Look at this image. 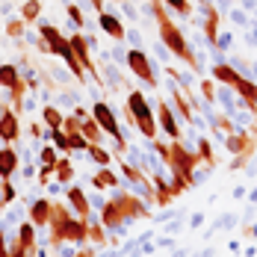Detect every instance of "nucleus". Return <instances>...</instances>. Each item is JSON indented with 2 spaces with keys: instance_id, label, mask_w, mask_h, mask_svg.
Segmentation results:
<instances>
[{
  "instance_id": "nucleus-1",
  "label": "nucleus",
  "mask_w": 257,
  "mask_h": 257,
  "mask_svg": "<svg viewBox=\"0 0 257 257\" xmlns=\"http://www.w3.org/2000/svg\"><path fill=\"white\" fill-rule=\"evenodd\" d=\"M145 12H151L157 18V33H160V42H163V48L172 53V56H178L183 59L186 65H189V71H201V65H198V56L192 51V45L186 42V36H183V30H180L169 15H166V9H163V3L160 0H151L148 6H145Z\"/></svg>"
},
{
  "instance_id": "nucleus-2",
  "label": "nucleus",
  "mask_w": 257,
  "mask_h": 257,
  "mask_svg": "<svg viewBox=\"0 0 257 257\" xmlns=\"http://www.w3.org/2000/svg\"><path fill=\"white\" fill-rule=\"evenodd\" d=\"M51 245L56 242H71L74 248L86 245V219L71 216V210H65L62 204H53V219H51Z\"/></svg>"
},
{
  "instance_id": "nucleus-3",
  "label": "nucleus",
  "mask_w": 257,
  "mask_h": 257,
  "mask_svg": "<svg viewBox=\"0 0 257 257\" xmlns=\"http://www.w3.org/2000/svg\"><path fill=\"white\" fill-rule=\"evenodd\" d=\"M124 106H127V115H130V121L136 124V130L145 139H157V112H154V106H151V101L139 89H130Z\"/></svg>"
},
{
  "instance_id": "nucleus-4",
  "label": "nucleus",
  "mask_w": 257,
  "mask_h": 257,
  "mask_svg": "<svg viewBox=\"0 0 257 257\" xmlns=\"http://www.w3.org/2000/svg\"><path fill=\"white\" fill-rule=\"evenodd\" d=\"M89 115H92V118L98 121V127L115 142V154H124V151H127V142H124V130H121L118 118H115V109L106 101H95L92 109H89Z\"/></svg>"
},
{
  "instance_id": "nucleus-5",
  "label": "nucleus",
  "mask_w": 257,
  "mask_h": 257,
  "mask_svg": "<svg viewBox=\"0 0 257 257\" xmlns=\"http://www.w3.org/2000/svg\"><path fill=\"white\" fill-rule=\"evenodd\" d=\"M124 65L130 68L133 77H139L145 86L157 89V65L148 59V53L142 51V48H130L127 56H124Z\"/></svg>"
},
{
  "instance_id": "nucleus-6",
  "label": "nucleus",
  "mask_w": 257,
  "mask_h": 257,
  "mask_svg": "<svg viewBox=\"0 0 257 257\" xmlns=\"http://www.w3.org/2000/svg\"><path fill=\"white\" fill-rule=\"evenodd\" d=\"M68 39V45H71V51L77 53V59H80V65H83V71H89L92 77H95V83L101 86V77H98V68H95V62H92V48H89V42H86V36L83 33H71V36H65Z\"/></svg>"
},
{
  "instance_id": "nucleus-7",
  "label": "nucleus",
  "mask_w": 257,
  "mask_h": 257,
  "mask_svg": "<svg viewBox=\"0 0 257 257\" xmlns=\"http://www.w3.org/2000/svg\"><path fill=\"white\" fill-rule=\"evenodd\" d=\"M48 53H53V56H59L65 65H68V74L77 80V83H86V71H83V65H80L77 53L71 51V45H68V39H62V42H56V45H51L48 48Z\"/></svg>"
},
{
  "instance_id": "nucleus-8",
  "label": "nucleus",
  "mask_w": 257,
  "mask_h": 257,
  "mask_svg": "<svg viewBox=\"0 0 257 257\" xmlns=\"http://www.w3.org/2000/svg\"><path fill=\"white\" fill-rule=\"evenodd\" d=\"M21 139V118L12 106L0 109V145H15Z\"/></svg>"
},
{
  "instance_id": "nucleus-9",
  "label": "nucleus",
  "mask_w": 257,
  "mask_h": 257,
  "mask_svg": "<svg viewBox=\"0 0 257 257\" xmlns=\"http://www.w3.org/2000/svg\"><path fill=\"white\" fill-rule=\"evenodd\" d=\"M157 130H163L172 142H180V124H178V112L175 106L166 101L157 103Z\"/></svg>"
},
{
  "instance_id": "nucleus-10",
  "label": "nucleus",
  "mask_w": 257,
  "mask_h": 257,
  "mask_svg": "<svg viewBox=\"0 0 257 257\" xmlns=\"http://www.w3.org/2000/svg\"><path fill=\"white\" fill-rule=\"evenodd\" d=\"M98 27H101L112 42H118V45L127 39V30L121 24V15H115V12H106V9H103L101 15H98Z\"/></svg>"
},
{
  "instance_id": "nucleus-11",
  "label": "nucleus",
  "mask_w": 257,
  "mask_h": 257,
  "mask_svg": "<svg viewBox=\"0 0 257 257\" xmlns=\"http://www.w3.org/2000/svg\"><path fill=\"white\" fill-rule=\"evenodd\" d=\"M65 201L74 210L77 219H89V216H92V204H89V195L83 192V186H74V183H71V186L65 189Z\"/></svg>"
},
{
  "instance_id": "nucleus-12",
  "label": "nucleus",
  "mask_w": 257,
  "mask_h": 257,
  "mask_svg": "<svg viewBox=\"0 0 257 257\" xmlns=\"http://www.w3.org/2000/svg\"><path fill=\"white\" fill-rule=\"evenodd\" d=\"M51 219H53V201L51 198H36V201H30V222L36 225V231L48 228Z\"/></svg>"
},
{
  "instance_id": "nucleus-13",
  "label": "nucleus",
  "mask_w": 257,
  "mask_h": 257,
  "mask_svg": "<svg viewBox=\"0 0 257 257\" xmlns=\"http://www.w3.org/2000/svg\"><path fill=\"white\" fill-rule=\"evenodd\" d=\"M21 169V154L15 145H0V180H12V175Z\"/></svg>"
},
{
  "instance_id": "nucleus-14",
  "label": "nucleus",
  "mask_w": 257,
  "mask_h": 257,
  "mask_svg": "<svg viewBox=\"0 0 257 257\" xmlns=\"http://www.w3.org/2000/svg\"><path fill=\"white\" fill-rule=\"evenodd\" d=\"M233 95H236L239 101H245V106H248L251 115H257V83L254 80L239 77L236 83H233Z\"/></svg>"
},
{
  "instance_id": "nucleus-15",
  "label": "nucleus",
  "mask_w": 257,
  "mask_h": 257,
  "mask_svg": "<svg viewBox=\"0 0 257 257\" xmlns=\"http://www.w3.org/2000/svg\"><path fill=\"white\" fill-rule=\"evenodd\" d=\"M21 86H24V80H21V68L12 65V62H3V65H0V89H6V92L12 95V92L21 89Z\"/></svg>"
},
{
  "instance_id": "nucleus-16",
  "label": "nucleus",
  "mask_w": 257,
  "mask_h": 257,
  "mask_svg": "<svg viewBox=\"0 0 257 257\" xmlns=\"http://www.w3.org/2000/svg\"><path fill=\"white\" fill-rule=\"evenodd\" d=\"M15 239H18V245L27 248V251H36V245H39V233H36V225L27 219V222H18V228H15Z\"/></svg>"
},
{
  "instance_id": "nucleus-17",
  "label": "nucleus",
  "mask_w": 257,
  "mask_h": 257,
  "mask_svg": "<svg viewBox=\"0 0 257 257\" xmlns=\"http://www.w3.org/2000/svg\"><path fill=\"white\" fill-rule=\"evenodd\" d=\"M39 115H42V124H45V130H62L65 112H62V109H59L56 103H42Z\"/></svg>"
},
{
  "instance_id": "nucleus-18",
  "label": "nucleus",
  "mask_w": 257,
  "mask_h": 257,
  "mask_svg": "<svg viewBox=\"0 0 257 257\" xmlns=\"http://www.w3.org/2000/svg\"><path fill=\"white\" fill-rule=\"evenodd\" d=\"M210 74H213V83H219V86H228V89H233V83L239 80L236 68H231L228 62H213V65H210Z\"/></svg>"
},
{
  "instance_id": "nucleus-19",
  "label": "nucleus",
  "mask_w": 257,
  "mask_h": 257,
  "mask_svg": "<svg viewBox=\"0 0 257 257\" xmlns=\"http://www.w3.org/2000/svg\"><path fill=\"white\" fill-rule=\"evenodd\" d=\"M86 239L95 245V248H103L106 242H109V236H106V231H103V225H101V219H86Z\"/></svg>"
},
{
  "instance_id": "nucleus-20",
  "label": "nucleus",
  "mask_w": 257,
  "mask_h": 257,
  "mask_svg": "<svg viewBox=\"0 0 257 257\" xmlns=\"http://www.w3.org/2000/svg\"><path fill=\"white\" fill-rule=\"evenodd\" d=\"M42 12H45V3H42V0H24L18 18H21L24 24H39V21H42Z\"/></svg>"
},
{
  "instance_id": "nucleus-21",
  "label": "nucleus",
  "mask_w": 257,
  "mask_h": 257,
  "mask_svg": "<svg viewBox=\"0 0 257 257\" xmlns=\"http://www.w3.org/2000/svg\"><path fill=\"white\" fill-rule=\"evenodd\" d=\"M53 180H56L59 186H71V180H74V166H71V157H59V160H56Z\"/></svg>"
},
{
  "instance_id": "nucleus-22",
  "label": "nucleus",
  "mask_w": 257,
  "mask_h": 257,
  "mask_svg": "<svg viewBox=\"0 0 257 257\" xmlns=\"http://www.w3.org/2000/svg\"><path fill=\"white\" fill-rule=\"evenodd\" d=\"M92 186L95 189H112V186H121V180H118V175L112 169H98L92 175Z\"/></svg>"
},
{
  "instance_id": "nucleus-23",
  "label": "nucleus",
  "mask_w": 257,
  "mask_h": 257,
  "mask_svg": "<svg viewBox=\"0 0 257 257\" xmlns=\"http://www.w3.org/2000/svg\"><path fill=\"white\" fill-rule=\"evenodd\" d=\"M80 133L86 136V142H89V145H103V130L98 127V121H95L92 115L80 124Z\"/></svg>"
},
{
  "instance_id": "nucleus-24",
  "label": "nucleus",
  "mask_w": 257,
  "mask_h": 257,
  "mask_svg": "<svg viewBox=\"0 0 257 257\" xmlns=\"http://www.w3.org/2000/svg\"><path fill=\"white\" fill-rule=\"evenodd\" d=\"M3 30H6V36L9 39H15V42H21L24 39V30H27V24L18 18V15H9L6 18V24H3Z\"/></svg>"
},
{
  "instance_id": "nucleus-25",
  "label": "nucleus",
  "mask_w": 257,
  "mask_h": 257,
  "mask_svg": "<svg viewBox=\"0 0 257 257\" xmlns=\"http://www.w3.org/2000/svg\"><path fill=\"white\" fill-rule=\"evenodd\" d=\"M198 160L204 163V166H210V169H216V154H213V148H210V139L207 136H198Z\"/></svg>"
},
{
  "instance_id": "nucleus-26",
  "label": "nucleus",
  "mask_w": 257,
  "mask_h": 257,
  "mask_svg": "<svg viewBox=\"0 0 257 257\" xmlns=\"http://www.w3.org/2000/svg\"><path fill=\"white\" fill-rule=\"evenodd\" d=\"M86 154L92 157V163H98V169H109V163H112V154H109L103 145H89Z\"/></svg>"
},
{
  "instance_id": "nucleus-27",
  "label": "nucleus",
  "mask_w": 257,
  "mask_h": 257,
  "mask_svg": "<svg viewBox=\"0 0 257 257\" xmlns=\"http://www.w3.org/2000/svg\"><path fill=\"white\" fill-rule=\"evenodd\" d=\"M15 198H18L15 183H12V180H0V210H6V207L12 204Z\"/></svg>"
},
{
  "instance_id": "nucleus-28",
  "label": "nucleus",
  "mask_w": 257,
  "mask_h": 257,
  "mask_svg": "<svg viewBox=\"0 0 257 257\" xmlns=\"http://www.w3.org/2000/svg\"><path fill=\"white\" fill-rule=\"evenodd\" d=\"M56 160H59V157H56V148H53L51 142L39 148V166H45V169L53 172V169H56Z\"/></svg>"
},
{
  "instance_id": "nucleus-29",
  "label": "nucleus",
  "mask_w": 257,
  "mask_h": 257,
  "mask_svg": "<svg viewBox=\"0 0 257 257\" xmlns=\"http://www.w3.org/2000/svg\"><path fill=\"white\" fill-rule=\"evenodd\" d=\"M65 12H68V21L74 24V30H77V33H83V27H86V18H83V12H80L77 3H71V0H68V3H65Z\"/></svg>"
},
{
  "instance_id": "nucleus-30",
  "label": "nucleus",
  "mask_w": 257,
  "mask_h": 257,
  "mask_svg": "<svg viewBox=\"0 0 257 257\" xmlns=\"http://www.w3.org/2000/svg\"><path fill=\"white\" fill-rule=\"evenodd\" d=\"M56 106H80V98L77 92H68V89H59V95H56Z\"/></svg>"
},
{
  "instance_id": "nucleus-31",
  "label": "nucleus",
  "mask_w": 257,
  "mask_h": 257,
  "mask_svg": "<svg viewBox=\"0 0 257 257\" xmlns=\"http://www.w3.org/2000/svg\"><path fill=\"white\" fill-rule=\"evenodd\" d=\"M160 3H163V6H169V9H175L178 15H183V18H186V15H192V3H189V0H160Z\"/></svg>"
},
{
  "instance_id": "nucleus-32",
  "label": "nucleus",
  "mask_w": 257,
  "mask_h": 257,
  "mask_svg": "<svg viewBox=\"0 0 257 257\" xmlns=\"http://www.w3.org/2000/svg\"><path fill=\"white\" fill-rule=\"evenodd\" d=\"M71 151H89V142L83 133H68V154Z\"/></svg>"
},
{
  "instance_id": "nucleus-33",
  "label": "nucleus",
  "mask_w": 257,
  "mask_h": 257,
  "mask_svg": "<svg viewBox=\"0 0 257 257\" xmlns=\"http://www.w3.org/2000/svg\"><path fill=\"white\" fill-rule=\"evenodd\" d=\"M198 89H201V95H204L207 103H216V83L210 77H204L201 83H198Z\"/></svg>"
},
{
  "instance_id": "nucleus-34",
  "label": "nucleus",
  "mask_w": 257,
  "mask_h": 257,
  "mask_svg": "<svg viewBox=\"0 0 257 257\" xmlns=\"http://www.w3.org/2000/svg\"><path fill=\"white\" fill-rule=\"evenodd\" d=\"M231 21L236 27H242V30H248V24H251V21H248V12H242L239 6H233L231 9Z\"/></svg>"
},
{
  "instance_id": "nucleus-35",
  "label": "nucleus",
  "mask_w": 257,
  "mask_h": 257,
  "mask_svg": "<svg viewBox=\"0 0 257 257\" xmlns=\"http://www.w3.org/2000/svg\"><path fill=\"white\" fill-rule=\"evenodd\" d=\"M231 45H233V36H231V33H219V39H216V51L225 53V51H231ZM210 51H213V48H210Z\"/></svg>"
},
{
  "instance_id": "nucleus-36",
  "label": "nucleus",
  "mask_w": 257,
  "mask_h": 257,
  "mask_svg": "<svg viewBox=\"0 0 257 257\" xmlns=\"http://www.w3.org/2000/svg\"><path fill=\"white\" fill-rule=\"evenodd\" d=\"M124 42L136 45V48H142V33H139V30H127V39H124Z\"/></svg>"
},
{
  "instance_id": "nucleus-37",
  "label": "nucleus",
  "mask_w": 257,
  "mask_h": 257,
  "mask_svg": "<svg viewBox=\"0 0 257 257\" xmlns=\"http://www.w3.org/2000/svg\"><path fill=\"white\" fill-rule=\"evenodd\" d=\"M121 9L127 12V18H130V21H139V12L133 9V3H127V0H121Z\"/></svg>"
},
{
  "instance_id": "nucleus-38",
  "label": "nucleus",
  "mask_w": 257,
  "mask_h": 257,
  "mask_svg": "<svg viewBox=\"0 0 257 257\" xmlns=\"http://www.w3.org/2000/svg\"><path fill=\"white\" fill-rule=\"evenodd\" d=\"M239 9L242 12H257V0H239Z\"/></svg>"
},
{
  "instance_id": "nucleus-39",
  "label": "nucleus",
  "mask_w": 257,
  "mask_h": 257,
  "mask_svg": "<svg viewBox=\"0 0 257 257\" xmlns=\"http://www.w3.org/2000/svg\"><path fill=\"white\" fill-rule=\"evenodd\" d=\"M124 56H127V53L121 51V45H115V48H112V59H118V62H124Z\"/></svg>"
},
{
  "instance_id": "nucleus-40",
  "label": "nucleus",
  "mask_w": 257,
  "mask_h": 257,
  "mask_svg": "<svg viewBox=\"0 0 257 257\" xmlns=\"http://www.w3.org/2000/svg\"><path fill=\"white\" fill-rule=\"evenodd\" d=\"M86 3H89V6H92V9H95L98 15L103 12V0H86Z\"/></svg>"
},
{
  "instance_id": "nucleus-41",
  "label": "nucleus",
  "mask_w": 257,
  "mask_h": 257,
  "mask_svg": "<svg viewBox=\"0 0 257 257\" xmlns=\"http://www.w3.org/2000/svg\"><path fill=\"white\" fill-rule=\"evenodd\" d=\"M201 222H204V216H201V213H195V216H192V219H189V225H192V228H198V225H201Z\"/></svg>"
},
{
  "instance_id": "nucleus-42",
  "label": "nucleus",
  "mask_w": 257,
  "mask_h": 257,
  "mask_svg": "<svg viewBox=\"0 0 257 257\" xmlns=\"http://www.w3.org/2000/svg\"><path fill=\"white\" fill-rule=\"evenodd\" d=\"M245 236H251V239H257V225H251V228L245 231Z\"/></svg>"
}]
</instances>
